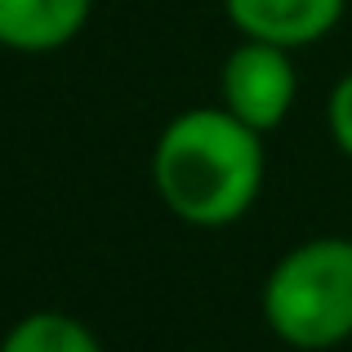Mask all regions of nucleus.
I'll use <instances>...</instances> for the list:
<instances>
[{
	"label": "nucleus",
	"instance_id": "1",
	"mask_svg": "<svg viewBox=\"0 0 352 352\" xmlns=\"http://www.w3.org/2000/svg\"><path fill=\"white\" fill-rule=\"evenodd\" d=\"M263 134L236 120L223 103L179 112L152 147L161 206L201 232L241 223L263 192Z\"/></svg>",
	"mask_w": 352,
	"mask_h": 352
},
{
	"label": "nucleus",
	"instance_id": "2",
	"mask_svg": "<svg viewBox=\"0 0 352 352\" xmlns=\"http://www.w3.org/2000/svg\"><path fill=\"white\" fill-rule=\"evenodd\" d=\"M263 321L285 348L330 352L352 339V236H308L263 281Z\"/></svg>",
	"mask_w": 352,
	"mask_h": 352
},
{
	"label": "nucleus",
	"instance_id": "3",
	"mask_svg": "<svg viewBox=\"0 0 352 352\" xmlns=\"http://www.w3.org/2000/svg\"><path fill=\"white\" fill-rule=\"evenodd\" d=\"M299 94V72H294V50L267 41H241L219 67V98L236 120H245L258 134H272L285 125Z\"/></svg>",
	"mask_w": 352,
	"mask_h": 352
},
{
	"label": "nucleus",
	"instance_id": "4",
	"mask_svg": "<svg viewBox=\"0 0 352 352\" xmlns=\"http://www.w3.org/2000/svg\"><path fill=\"white\" fill-rule=\"evenodd\" d=\"M348 0H223L241 41H267L281 50H308L339 27Z\"/></svg>",
	"mask_w": 352,
	"mask_h": 352
},
{
	"label": "nucleus",
	"instance_id": "5",
	"mask_svg": "<svg viewBox=\"0 0 352 352\" xmlns=\"http://www.w3.org/2000/svg\"><path fill=\"white\" fill-rule=\"evenodd\" d=\"M94 0H0V50L54 54L85 32Z\"/></svg>",
	"mask_w": 352,
	"mask_h": 352
},
{
	"label": "nucleus",
	"instance_id": "6",
	"mask_svg": "<svg viewBox=\"0 0 352 352\" xmlns=\"http://www.w3.org/2000/svg\"><path fill=\"white\" fill-rule=\"evenodd\" d=\"M0 352H103L98 335L80 317L58 308H41L18 317L0 339Z\"/></svg>",
	"mask_w": 352,
	"mask_h": 352
},
{
	"label": "nucleus",
	"instance_id": "7",
	"mask_svg": "<svg viewBox=\"0 0 352 352\" xmlns=\"http://www.w3.org/2000/svg\"><path fill=\"white\" fill-rule=\"evenodd\" d=\"M326 125H330V138H335V147L352 161V72H348V76H339V85L330 89Z\"/></svg>",
	"mask_w": 352,
	"mask_h": 352
}]
</instances>
